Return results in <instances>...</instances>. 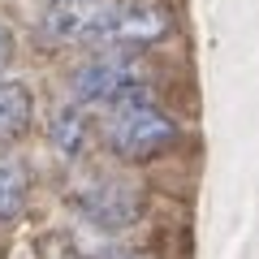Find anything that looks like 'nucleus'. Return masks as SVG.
Here are the masks:
<instances>
[{"mask_svg":"<svg viewBox=\"0 0 259 259\" xmlns=\"http://www.w3.org/2000/svg\"><path fill=\"white\" fill-rule=\"evenodd\" d=\"M100 139L112 156L143 160V156H156V151L177 143V121L164 108H156L147 95H134V100L108 104V112L100 121Z\"/></svg>","mask_w":259,"mask_h":259,"instance_id":"f03ea898","label":"nucleus"},{"mask_svg":"<svg viewBox=\"0 0 259 259\" xmlns=\"http://www.w3.org/2000/svg\"><path fill=\"white\" fill-rule=\"evenodd\" d=\"M35 117V100H30V87L18 78H0V143L18 139L22 130Z\"/></svg>","mask_w":259,"mask_h":259,"instance_id":"39448f33","label":"nucleus"},{"mask_svg":"<svg viewBox=\"0 0 259 259\" xmlns=\"http://www.w3.org/2000/svg\"><path fill=\"white\" fill-rule=\"evenodd\" d=\"M147 82H151L147 65L125 48H112V52L82 61L69 74V100L78 108H87V104H121V100H134V95H147Z\"/></svg>","mask_w":259,"mask_h":259,"instance_id":"7ed1b4c3","label":"nucleus"},{"mask_svg":"<svg viewBox=\"0 0 259 259\" xmlns=\"http://www.w3.org/2000/svg\"><path fill=\"white\" fill-rule=\"evenodd\" d=\"M168 35L164 9L151 0H52L44 39L56 48H143Z\"/></svg>","mask_w":259,"mask_h":259,"instance_id":"f257e3e1","label":"nucleus"},{"mask_svg":"<svg viewBox=\"0 0 259 259\" xmlns=\"http://www.w3.org/2000/svg\"><path fill=\"white\" fill-rule=\"evenodd\" d=\"M9 52H13V39H9V26L0 22V69H5V61H9Z\"/></svg>","mask_w":259,"mask_h":259,"instance_id":"6e6552de","label":"nucleus"},{"mask_svg":"<svg viewBox=\"0 0 259 259\" xmlns=\"http://www.w3.org/2000/svg\"><path fill=\"white\" fill-rule=\"evenodd\" d=\"M78 212L100 229H125L143 216V186L125 173H100L78 186Z\"/></svg>","mask_w":259,"mask_h":259,"instance_id":"20e7f679","label":"nucleus"},{"mask_svg":"<svg viewBox=\"0 0 259 259\" xmlns=\"http://www.w3.org/2000/svg\"><path fill=\"white\" fill-rule=\"evenodd\" d=\"M87 130H91V117H87V108H78V104H65V108L52 117L48 139H52V147H56V151H65V156H78V151L87 147Z\"/></svg>","mask_w":259,"mask_h":259,"instance_id":"0eeeda50","label":"nucleus"},{"mask_svg":"<svg viewBox=\"0 0 259 259\" xmlns=\"http://www.w3.org/2000/svg\"><path fill=\"white\" fill-rule=\"evenodd\" d=\"M48 5H52V0H48Z\"/></svg>","mask_w":259,"mask_h":259,"instance_id":"1a4fd4ad","label":"nucleus"},{"mask_svg":"<svg viewBox=\"0 0 259 259\" xmlns=\"http://www.w3.org/2000/svg\"><path fill=\"white\" fill-rule=\"evenodd\" d=\"M30 199V168L18 156H0V221L22 216Z\"/></svg>","mask_w":259,"mask_h":259,"instance_id":"423d86ee","label":"nucleus"}]
</instances>
